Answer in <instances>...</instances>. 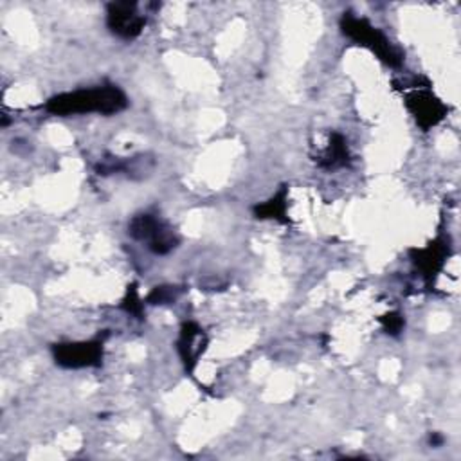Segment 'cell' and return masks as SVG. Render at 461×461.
I'll return each instance as SVG.
<instances>
[{
	"instance_id": "obj_1",
	"label": "cell",
	"mask_w": 461,
	"mask_h": 461,
	"mask_svg": "<svg viewBox=\"0 0 461 461\" xmlns=\"http://www.w3.org/2000/svg\"><path fill=\"white\" fill-rule=\"evenodd\" d=\"M128 106L126 94L112 83L94 88H81L74 92H63L52 95L45 103V110L52 115H76V113H119Z\"/></svg>"
},
{
	"instance_id": "obj_2",
	"label": "cell",
	"mask_w": 461,
	"mask_h": 461,
	"mask_svg": "<svg viewBox=\"0 0 461 461\" xmlns=\"http://www.w3.org/2000/svg\"><path fill=\"white\" fill-rule=\"evenodd\" d=\"M340 31L355 43L369 49L385 65L400 67L403 63V52L366 18H358L353 13H344L340 18Z\"/></svg>"
},
{
	"instance_id": "obj_3",
	"label": "cell",
	"mask_w": 461,
	"mask_h": 461,
	"mask_svg": "<svg viewBox=\"0 0 461 461\" xmlns=\"http://www.w3.org/2000/svg\"><path fill=\"white\" fill-rule=\"evenodd\" d=\"M128 234L133 240L146 243V247L157 256H166L178 245L175 229L151 212L135 214L128 223Z\"/></svg>"
},
{
	"instance_id": "obj_4",
	"label": "cell",
	"mask_w": 461,
	"mask_h": 461,
	"mask_svg": "<svg viewBox=\"0 0 461 461\" xmlns=\"http://www.w3.org/2000/svg\"><path fill=\"white\" fill-rule=\"evenodd\" d=\"M103 337L76 342H59L52 346V357L65 369L97 367L103 362Z\"/></svg>"
},
{
	"instance_id": "obj_5",
	"label": "cell",
	"mask_w": 461,
	"mask_h": 461,
	"mask_svg": "<svg viewBox=\"0 0 461 461\" xmlns=\"http://www.w3.org/2000/svg\"><path fill=\"white\" fill-rule=\"evenodd\" d=\"M405 106L423 131L439 124L448 110L436 94H432L429 88L420 86L405 94Z\"/></svg>"
},
{
	"instance_id": "obj_6",
	"label": "cell",
	"mask_w": 461,
	"mask_h": 461,
	"mask_svg": "<svg viewBox=\"0 0 461 461\" xmlns=\"http://www.w3.org/2000/svg\"><path fill=\"white\" fill-rule=\"evenodd\" d=\"M146 20V14L139 11L135 2H112L106 5V25L122 40L137 38L142 32Z\"/></svg>"
},
{
	"instance_id": "obj_7",
	"label": "cell",
	"mask_w": 461,
	"mask_h": 461,
	"mask_svg": "<svg viewBox=\"0 0 461 461\" xmlns=\"http://www.w3.org/2000/svg\"><path fill=\"white\" fill-rule=\"evenodd\" d=\"M448 240L439 236L434 241H430L427 247L423 249H411L409 256L411 261L414 263V267L420 270L421 277L430 283L443 268L447 256H448Z\"/></svg>"
},
{
	"instance_id": "obj_8",
	"label": "cell",
	"mask_w": 461,
	"mask_h": 461,
	"mask_svg": "<svg viewBox=\"0 0 461 461\" xmlns=\"http://www.w3.org/2000/svg\"><path fill=\"white\" fill-rule=\"evenodd\" d=\"M205 346H207L205 331L196 322H184L176 340V349L189 373L194 369Z\"/></svg>"
},
{
	"instance_id": "obj_9",
	"label": "cell",
	"mask_w": 461,
	"mask_h": 461,
	"mask_svg": "<svg viewBox=\"0 0 461 461\" xmlns=\"http://www.w3.org/2000/svg\"><path fill=\"white\" fill-rule=\"evenodd\" d=\"M351 160V155H349V148H348V142L344 139L342 133L339 131H333L330 135V142L326 146V149L321 153L319 157V166L322 169H339V167H344L348 166Z\"/></svg>"
},
{
	"instance_id": "obj_10",
	"label": "cell",
	"mask_w": 461,
	"mask_h": 461,
	"mask_svg": "<svg viewBox=\"0 0 461 461\" xmlns=\"http://www.w3.org/2000/svg\"><path fill=\"white\" fill-rule=\"evenodd\" d=\"M286 187H281L270 200L259 203L254 207V214L256 218L261 220H277L286 223V203H288V196H286Z\"/></svg>"
},
{
	"instance_id": "obj_11",
	"label": "cell",
	"mask_w": 461,
	"mask_h": 461,
	"mask_svg": "<svg viewBox=\"0 0 461 461\" xmlns=\"http://www.w3.org/2000/svg\"><path fill=\"white\" fill-rule=\"evenodd\" d=\"M182 288L180 286H173V285H162V286H155L149 295L146 297V301L149 304H169L173 301H176V297L180 295Z\"/></svg>"
},
{
	"instance_id": "obj_12",
	"label": "cell",
	"mask_w": 461,
	"mask_h": 461,
	"mask_svg": "<svg viewBox=\"0 0 461 461\" xmlns=\"http://www.w3.org/2000/svg\"><path fill=\"white\" fill-rule=\"evenodd\" d=\"M378 322H380L382 330H384L387 335H393V337L400 335V331H402L403 326H405V319H403V315H402L400 312H389V313L378 317Z\"/></svg>"
},
{
	"instance_id": "obj_13",
	"label": "cell",
	"mask_w": 461,
	"mask_h": 461,
	"mask_svg": "<svg viewBox=\"0 0 461 461\" xmlns=\"http://www.w3.org/2000/svg\"><path fill=\"white\" fill-rule=\"evenodd\" d=\"M122 308H124L128 313H131V315H135V317H139V319L142 317L144 303H142V299L139 297V292H137L135 285L128 286L126 295H124V299H122Z\"/></svg>"
},
{
	"instance_id": "obj_14",
	"label": "cell",
	"mask_w": 461,
	"mask_h": 461,
	"mask_svg": "<svg viewBox=\"0 0 461 461\" xmlns=\"http://www.w3.org/2000/svg\"><path fill=\"white\" fill-rule=\"evenodd\" d=\"M443 443V438L441 436H438V432H434L432 436H430V445H434V447H439Z\"/></svg>"
}]
</instances>
